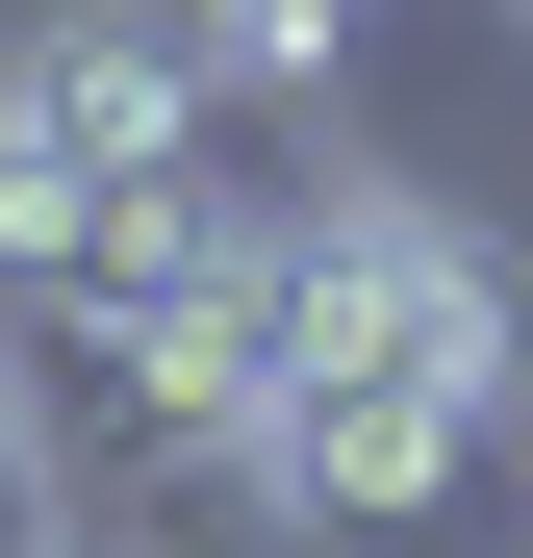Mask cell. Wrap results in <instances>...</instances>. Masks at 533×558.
<instances>
[{"mask_svg": "<svg viewBox=\"0 0 533 558\" xmlns=\"http://www.w3.org/2000/svg\"><path fill=\"white\" fill-rule=\"evenodd\" d=\"M0 558H51V483H26V432H0Z\"/></svg>", "mask_w": 533, "mask_h": 558, "instance_id": "5b68a950", "label": "cell"}, {"mask_svg": "<svg viewBox=\"0 0 533 558\" xmlns=\"http://www.w3.org/2000/svg\"><path fill=\"white\" fill-rule=\"evenodd\" d=\"M229 76L178 0H51V26H0V178H51V204H204L229 178Z\"/></svg>", "mask_w": 533, "mask_h": 558, "instance_id": "7a4b0ae2", "label": "cell"}, {"mask_svg": "<svg viewBox=\"0 0 533 558\" xmlns=\"http://www.w3.org/2000/svg\"><path fill=\"white\" fill-rule=\"evenodd\" d=\"M305 355L533 432V279H508L483 204H432V178H305Z\"/></svg>", "mask_w": 533, "mask_h": 558, "instance_id": "6da1fadb", "label": "cell"}, {"mask_svg": "<svg viewBox=\"0 0 533 558\" xmlns=\"http://www.w3.org/2000/svg\"><path fill=\"white\" fill-rule=\"evenodd\" d=\"M508 26H533V0H508Z\"/></svg>", "mask_w": 533, "mask_h": 558, "instance_id": "8992f818", "label": "cell"}, {"mask_svg": "<svg viewBox=\"0 0 533 558\" xmlns=\"http://www.w3.org/2000/svg\"><path fill=\"white\" fill-rule=\"evenodd\" d=\"M533 432H483V407H432V381H355V355H305L280 381V533L330 558V533H432V508H483Z\"/></svg>", "mask_w": 533, "mask_h": 558, "instance_id": "3957f363", "label": "cell"}, {"mask_svg": "<svg viewBox=\"0 0 533 558\" xmlns=\"http://www.w3.org/2000/svg\"><path fill=\"white\" fill-rule=\"evenodd\" d=\"M178 26H204V76H229V102H330V51L381 26V0H178Z\"/></svg>", "mask_w": 533, "mask_h": 558, "instance_id": "277c9868", "label": "cell"}]
</instances>
